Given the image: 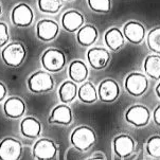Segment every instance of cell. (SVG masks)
Instances as JSON below:
<instances>
[{
    "label": "cell",
    "mask_w": 160,
    "mask_h": 160,
    "mask_svg": "<svg viewBox=\"0 0 160 160\" xmlns=\"http://www.w3.org/2000/svg\"><path fill=\"white\" fill-rule=\"evenodd\" d=\"M66 54L55 48L47 49L40 58L42 66L49 72L62 71L66 66Z\"/></svg>",
    "instance_id": "3"
},
{
    "label": "cell",
    "mask_w": 160,
    "mask_h": 160,
    "mask_svg": "<svg viewBox=\"0 0 160 160\" xmlns=\"http://www.w3.org/2000/svg\"><path fill=\"white\" fill-rule=\"evenodd\" d=\"M62 24L66 31L74 33L84 26V16L78 11H68L62 17Z\"/></svg>",
    "instance_id": "17"
},
{
    "label": "cell",
    "mask_w": 160,
    "mask_h": 160,
    "mask_svg": "<svg viewBox=\"0 0 160 160\" xmlns=\"http://www.w3.org/2000/svg\"><path fill=\"white\" fill-rule=\"evenodd\" d=\"M7 87H5V85L2 82H0V102L3 101L5 96H7Z\"/></svg>",
    "instance_id": "31"
},
{
    "label": "cell",
    "mask_w": 160,
    "mask_h": 160,
    "mask_svg": "<svg viewBox=\"0 0 160 160\" xmlns=\"http://www.w3.org/2000/svg\"><path fill=\"white\" fill-rule=\"evenodd\" d=\"M146 152L153 158H160V136H153L148 140Z\"/></svg>",
    "instance_id": "27"
},
{
    "label": "cell",
    "mask_w": 160,
    "mask_h": 160,
    "mask_svg": "<svg viewBox=\"0 0 160 160\" xmlns=\"http://www.w3.org/2000/svg\"><path fill=\"white\" fill-rule=\"evenodd\" d=\"M104 40L109 50L115 52L121 50V48L125 44V37L118 28H112L106 31L104 35Z\"/></svg>",
    "instance_id": "20"
},
{
    "label": "cell",
    "mask_w": 160,
    "mask_h": 160,
    "mask_svg": "<svg viewBox=\"0 0 160 160\" xmlns=\"http://www.w3.org/2000/svg\"><path fill=\"white\" fill-rule=\"evenodd\" d=\"M78 98L81 102L85 104H92L97 102L99 99L98 97V91L94 85L90 82H84L78 91Z\"/></svg>",
    "instance_id": "24"
},
{
    "label": "cell",
    "mask_w": 160,
    "mask_h": 160,
    "mask_svg": "<svg viewBox=\"0 0 160 160\" xmlns=\"http://www.w3.org/2000/svg\"><path fill=\"white\" fill-rule=\"evenodd\" d=\"M87 59L89 65L94 70H103L107 67L110 62V54L104 48H91L87 52Z\"/></svg>",
    "instance_id": "12"
},
{
    "label": "cell",
    "mask_w": 160,
    "mask_h": 160,
    "mask_svg": "<svg viewBox=\"0 0 160 160\" xmlns=\"http://www.w3.org/2000/svg\"><path fill=\"white\" fill-rule=\"evenodd\" d=\"M156 94H157V97L160 99V83L156 86Z\"/></svg>",
    "instance_id": "32"
},
{
    "label": "cell",
    "mask_w": 160,
    "mask_h": 160,
    "mask_svg": "<svg viewBox=\"0 0 160 160\" xmlns=\"http://www.w3.org/2000/svg\"><path fill=\"white\" fill-rule=\"evenodd\" d=\"M10 35L8 26L4 22H0V48L5 47L9 42Z\"/></svg>",
    "instance_id": "29"
},
{
    "label": "cell",
    "mask_w": 160,
    "mask_h": 160,
    "mask_svg": "<svg viewBox=\"0 0 160 160\" xmlns=\"http://www.w3.org/2000/svg\"><path fill=\"white\" fill-rule=\"evenodd\" d=\"M32 154L37 160H51L58 154V145L53 140L42 138L34 143Z\"/></svg>",
    "instance_id": "8"
},
{
    "label": "cell",
    "mask_w": 160,
    "mask_h": 160,
    "mask_svg": "<svg viewBox=\"0 0 160 160\" xmlns=\"http://www.w3.org/2000/svg\"><path fill=\"white\" fill-rule=\"evenodd\" d=\"M148 46L150 50L160 55V27L151 30L148 35Z\"/></svg>",
    "instance_id": "26"
},
{
    "label": "cell",
    "mask_w": 160,
    "mask_h": 160,
    "mask_svg": "<svg viewBox=\"0 0 160 160\" xmlns=\"http://www.w3.org/2000/svg\"><path fill=\"white\" fill-rule=\"evenodd\" d=\"M120 96V88L115 80L107 78L100 83L98 88V97L104 103L115 102Z\"/></svg>",
    "instance_id": "10"
},
{
    "label": "cell",
    "mask_w": 160,
    "mask_h": 160,
    "mask_svg": "<svg viewBox=\"0 0 160 160\" xmlns=\"http://www.w3.org/2000/svg\"><path fill=\"white\" fill-rule=\"evenodd\" d=\"M124 119L127 123L136 127L146 126L150 122L151 112L148 108L143 105H132L126 110Z\"/></svg>",
    "instance_id": "7"
},
{
    "label": "cell",
    "mask_w": 160,
    "mask_h": 160,
    "mask_svg": "<svg viewBox=\"0 0 160 160\" xmlns=\"http://www.w3.org/2000/svg\"><path fill=\"white\" fill-rule=\"evenodd\" d=\"M86 160H105L104 158H102V157H98V156H94V157H91V158H88Z\"/></svg>",
    "instance_id": "33"
},
{
    "label": "cell",
    "mask_w": 160,
    "mask_h": 160,
    "mask_svg": "<svg viewBox=\"0 0 160 160\" xmlns=\"http://www.w3.org/2000/svg\"><path fill=\"white\" fill-rule=\"evenodd\" d=\"M20 132L26 138L35 139L39 137L42 132V124L34 117H27L22 119L20 123Z\"/></svg>",
    "instance_id": "18"
},
{
    "label": "cell",
    "mask_w": 160,
    "mask_h": 160,
    "mask_svg": "<svg viewBox=\"0 0 160 160\" xmlns=\"http://www.w3.org/2000/svg\"><path fill=\"white\" fill-rule=\"evenodd\" d=\"M68 1H72V0H68Z\"/></svg>",
    "instance_id": "35"
},
{
    "label": "cell",
    "mask_w": 160,
    "mask_h": 160,
    "mask_svg": "<svg viewBox=\"0 0 160 160\" xmlns=\"http://www.w3.org/2000/svg\"><path fill=\"white\" fill-rule=\"evenodd\" d=\"M98 30L92 24H84L77 32V40L83 47H89L96 42L98 38Z\"/></svg>",
    "instance_id": "21"
},
{
    "label": "cell",
    "mask_w": 160,
    "mask_h": 160,
    "mask_svg": "<svg viewBox=\"0 0 160 160\" xmlns=\"http://www.w3.org/2000/svg\"><path fill=\"white\" fill-rule=\"evenodd\" d=\"M143 69L148 77L153 80H160V55L152 54L144 59Z\"/></svg>",
    "instance_id": "23"
},
{
    "label": "cell",
    "mask_w": 160,
    "mask_h": 160,
    "mask_svg": "<svg viewBox=\"0 0 160 160\" xmlns=\"http://www.w3.org/2000/svg\"><path fill=\"white\" fill-rule=\"evenodd\" d=\"M23 148L19 140L7 137L0 141V160H19Z\"/></svg>",
    "instance_id": "5"
},
{
    "label": "cell",
    "mask_w": 160,
    "mask_h": 160,
    "mask_svg": "<svg viewBox=\"0 0 160 160\" xmlns=\"http://www.w3.org/2000/svg\"><path fill=\"white\" fill-rule=\"evenodd\" d=\"M13 23L19 28H28L34 19L33 10L27 3H19L13 9L11 15Z\"/></svg>",
    "instance_id": "9"
},
{
    "label": "cell",
    "mask_w": 160,
    "mask_h": 160,
    "mask_svg": "<svg viewBox=\"0 0 160 160\" xmlns=\"http://www.w3.org/2000/svg\"><path fill=\"white\" fill-rule=\"evenodd\" d=\"M135 141L134 139L126 134H121L115 137L112 142L113 152L120 158H126L131 156L135 151Z\"/></svg>",
    "instance_id": "11"
},
{
    "label": "cell",
    "mask_w": 160,
    "mask_h": 160,
    "mask_svg": "<svg viewBox=\"0 0 160 160\" xmlns=\"http://www.w3.org/2000/svg\"><path fill=\"white\" fill-rule=\"evenodd\" d=\"M27 56V50L22 42H14L8 44L1 50V58L3 63L12 68H18L23 64Z\"/></svg>",
    "instance_id": "2"
},
{
    "label": "cell",
    "mask_w": 160,
    "mask_h": 160,
    "mask_svg": "<svg viewBox=\"0 0 160 160\" xmlns=\"http://www.w3.org/2000/svg\"><path fill=\"white\" fill-rule=\"evenodd\" d=\"M26 103L18 97H11L5 100L3 104L4 115L10 119L21 118L26 112Z\"/></svg>",
    "instance_id": "16"
},
{
    "label": "cell",
    "mask_w": 160,
    "mask_h": 160,
    "mask_svg": "<svg viewBox=\"0 0 160 160\" xmlns=\"http://www.w3.org/2000/svg\"><path fill=\"white\" fill-rule=\"evenodd\" d=\"M125 90L132 97H141L144 94L148 87V81L144 74L132 72L128 74L124 82Z\"/></svg>",
    "instance_id": "6"
},
{
    "label": "cell",
    "mask_w": 160,
    "mask_h": 160,
    "mask_svg": "<svg viewBox=\"0 0 160 160\" xmlns=\"http://www.w3.org/2000/svg\"><path fill=\"white\" fill-rule=\"evenodd\" d=\"M97 140L96 132L89 126L81 125L73 129L70 135V142L78 152H87L94 145Z\"/></svg>",
    "instance_id": "1"
},
{
    "label": "cell",
    "mask_w": 160,
    "mask_h": 160,
    "mask_svg": "<svg viewBox=\"0 0 160 160\" xmlns=\"http://www.w3.org/2000/svg\"><path fill=\"white\" fill-rule=\"evenodd\" d=\"M68 75L75 84L84 83L88 78V68L83 61L75 59L68 67Z\"/></svg>",
    "instance_id": "19"
},
{
    "label": "cell",
    "mask_w": 160,
    "mask_h": 160,
    "mask_svg": "<svg viewBox=\"0 0 160 160\" xmlns=\"http://www.w3.org/2000/svg\"><path fill=\"white\" fill-rule=\"evenodd\" d=\"M1 13H2V8H1V4H0V15H1Z\"/></svg>",
    "instance_id": "34"
},
{
    "label": "cell",
    "mask_w": 160,
    "mask_h": 160,
    "mask_svg": "<svg viewBox=\"0 0 160 160\" xmlns=\"http://www.w3.org/2000/svg\"><path fill=\"white\" fill-rule=\"evenodd\" d=\"M153 120L158 126H160V105H158L153 112Z\"/></svg>",
    "instance_id": "30"
},
{
    "label": "cell",
    "mask_w": 160,
    "mask_h": 160,
    "mask_svg": "<svg viewBox=\"0 0 160 160\" xmlns=\"http://www.w3.org/2000/svg\"><path fill=\"white\" fill-rule=\"evenodd\" d=\"M58 31V24L51 19H42L36 26V35L42 42H51L55 39Z\"/></svg>",
    "instance_id": "13"
},
{
    "label": "cell",
    "mask_w": 160,
    "mask_h": 160,
    "mask_svg": "<svg viewBox=\"0 0 160 160\" xmlns=\"http://www.w3.org/2000/svg\"><path fill=\"white\" fill-rule=\"evenodd\" d=\"M123 35L127 42L132 45H139L145 37V28L137 21H129L124 26Z\"/></svg>",
    "instance_id": "14"
},
{
    "label": "cell",
    "mask_w": 160,
    "mask_h": 160,
    "mask_svg": "<svg viewBox=\"0 0 160 160\" xmlns=\"http://www.w3.org/2000/svg\"><path fill=\"white\" fill-rule=\"evenodd\" d=\"M72 110L67 104H59L55 106L48 118L50 124H59V125H69L72 122Z\"/></svg>",
    "instance_id": "15"
},
{
    "label": "cell",
    "mask_w": 160,
    "mask_h": 160,
    "mask_svg": "<svg viewBox=\"0 0 160 160\" xmlns=\"http://www.w3.org/2000/svg\"><path fill=\"white\" fill-rule=\"evenodd\" d=\"M63 1L62 0H38V8L42 13L55 14L61 10Z\"/></svg>",
    "instance_id": "25"
},
{
    "label": "cell",
    "mask_w": 160,
    "mask_h": 160,
    "mask_svg": "<svg viewBox=\"0 0 160 160\" xmlns=\"http://www.w3.org/2000/svg\"><path fill=\"white\" fill-rule=\"evenodd\" d=\"M54 80L52 75L46 71H37L28 78V88L33 93H46L52 90Z\"/></svg>",
    "instance_id": "4"
},
{
    "label": "cell",
    "mask_w": 160,
    "mask_h": 160,
    "mask_svg": "<svg viewBox=\"0 0 160 160\" xmlns=\"http://www.w3.org/2000/svg\"><path fill=\"white\" fill-rule=\"evenodd\" d=\"M78 86L72 81H65L58 88V98L63 104H69L78 97Z\"/></svg>",
    "instance_id": "22"
},
{
    "label": "cell",
    "mask_w": 160,
    "mask_h": 160,
    "mask_svg": "<svg viewBox=\"0 0 160 160\" xmlns=\"http://www.w3.org/2000/svg\"><path fill=\"white\" fill-rule=\"evenodd\" d=\"M88 5L97 13H108L112 9V0H88Z\"/></svg>",
    "instance_id": "28"
}]
</instances>
